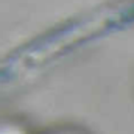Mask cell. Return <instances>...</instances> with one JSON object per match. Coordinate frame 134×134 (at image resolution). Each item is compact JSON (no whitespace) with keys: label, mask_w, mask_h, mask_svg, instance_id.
<instances>
[{"label":"cell","mask_w":134,"mask_h":134,"mask_svg":"<svg viewBox=\"0 0 134 134\" xmlns=\"http://www.w3.org/2000/svg\"><path fill=\"white\" fill-rule=\"evenodd\" d=\"M0 134H27L20 126L17 125H11V123H5L0 126Z\"/></svg>","instance_id":"obj_1"},{"label":"cell","mask_w":134,"mask_h":134,"mask_svg":"<svg viewBox=\"0 0 134 134\" xmlns=\"http://www.w3.org/2000/svg\"><path fill=\"white\" fill-rule=\"evenodd\" d=\"M50 134H83L76 130H70V128H61V130H56V131H52Z\"/></svg>","instance_id":"obj_2"}]
</instances>
